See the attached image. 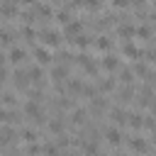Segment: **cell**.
Instances as JSON below:
<instances>
[{
	"mask_svg": "<svg viewBox=\"0 0 156 156\" xmlns=\"http://www.w3.org/2000/svg\"><path fill=\"white\" fill-rule=\"evenodd\" d=\"M127 146H129V151H134V154H139V156H146V154H149V141H146L144 136H132V139L127 141Z\"/></svg>",
	"mask_w": 156,
	"mask_h": 156,
	"instance_id": "6da1fadb",
	"label": "cell"
},
{
	"mask_svg": "<svg viewBox=\"0 0 156 156\" xmlns=\"http://www.w3.org/2000/svg\"><path fill=\"white\" fill-rule=\"evenodd\" d=\"M22 112H24L27 117L37 119V122H39V119L44 117V112H41V107H39V102H37V100H27V102L22 105Z\"/></svg>",
	"mask_w": 156,
	"mask_h": 156,
	"instance_id": "7a4b0ae2",
	"label": "cell"
},
{
	"mask_svg": "<svg viewBox=\"0 0 156 156\" xmlns=\"http://www.w3.org/2000/svg\"><path fill=\"white\" fill-rule=\"evenodd\" d=\"M76 61L80 63V68H83V71H85L88 76L98 73V61H93V58H90L88 54H78V56H76Z\"/></svg>",
	"mask_w": 156,
	"mask_h": 156,
	"instance_id": "3957f363",
	"label": "cell"
},
{
	"mask_svg": "<svg viewBox=\"0 0 156 156\" xmlns=\"http://www.w3.org/2000/svg\"><path fill=\"white\" fill-rule=\"evenodd\" d=\"M37 37H41L46 46H58V44H61V34H58V32H54V29H41Z\"/></svg>",
	"mask_w": 156,
	"mask_h": 156,
	"instance_id": "277c9868",
	"label": "cell"
},
{
	"mask_svg": "<svg viewBox=\"0 0 156 156\" xmlns=\"http://www.w3.org/2000/svg\"><path fill=\"white\" fill-rule=\"evenodd\" d=\"M80 32H83V22H78V20H71V22H66V24H63V37L76 39Z\"/></svg>",
	"mask_w": 156,
	"mask_h": 156,
	"instance_id": "5b68a950",
	"label": "cell"
},
{
	"mask_svg": "<svg viewBox=\"0 0 156 156\" xmlns=\"http://www.w3.org/2000/svg\"><path fill=\"white\" fill-rule=\"evenodd\" d=\"M122 54H124V56H129V58H141V56H144V51H141V49H139L134 41H124Z\"/></svg>",
	"mask_w": 156,
	"mask_h": 156,
	"instance_id": "8992f818",
	"label": "cell"
},
{
	"mask_svg": "<svg viewBox=\"0 0 156 156\" xmlns=\"http://www.w3.org/2000/svg\"><path fill=\"white\" fill-rule=\"evenodd\" d=\"M12 78H15V88H17V90H27L29 78H27V71H24V68L15 71V73H12Z\"/></svg>",
	"mask_w": 156,
	"mask_h": 156,
	"instance_id": "52a82bcc",
	"label": "cell"
},
{
	"mask_svg": "<svg viewBox=\"0 0 156 156\" xmlns=\"http://www.w3.org/2000/svg\"><path fill=\"white\" fill-rule=\"evenodd\" d=\"M105 139H107V144H112V146H119V144H122V132H119L117 127H110V129L105 132Z\"/></svg>",
	"mask_w": 156,
	"mask_h": 156,
	"instance_id": "ba28073f",
	"label": "cell"
},
{
	"mask_svg": "<svg viewBox=\"0 0 156 156\" xmlns=\"http://www.w3.org/2000/svg\"><path fill=\"white\" fill-rule=\"evenodd\" d=\"M24 58H27V51H24V49H20V46H12V49H10V63L20 66Z\"/></svg>",
	"mask_w": 156,
	"mask_h": 156,
	"instance_id": "9c48e42d",
	"label": "cell"
},
{
	"mask_svg": "<svg viewBox=\"0 0 156 156\" xmlns=\"http://www.w3.org/2000/svg\"><path fill=\"white\" fill-rule=\"evenodd\" d=\"M32 56H34V61H37V63H39V66H46V63H49V61H51V56H49V51H46V49H44V46H37V49H34V54H32Z\"/></svg>",
	"mask_w": 156,
	"mask_h": 156,
	"instance_id": "30bf717a",
	"label": "cell"
},
{
	"mask_svg": "<svg viewBox=\"0 0 156 156\" xmlns=\"http://www.w3.org/2000/svg\"><path fill=\"white\" fill-rule=\"evenodd\" d=\"M100 66H102L105 71H110V73H112V71H117V68H119V58H117V56H112V54H107V56L100 61Z\"/></svg>",
	"mask_w": 156,
	"mask_h": 156,
	"instance_id": "8fae6325",
	"label": "cell"
},
{
	"mask_svg": "<svg viewBox=\"0 0 156 156\" xmlns=\"http://www.w3.org/2000/svg\"><path fill=\"white\" fill-rule=\"evenodd\" d=\"M127 124H129L132 129H141V127H144V115H139V112H127Z\"/></svg>",
	"mask_w": 156,
	"mask_h": 156,
	"instance_id": "7c38bea8",
	"label": "cell"
},
{
	"mask_svg": "<svg viewBox=\"0 0 156 156\" xmlns=\"http://www.w3.org/2000/svg\"><path fill=\"white\" fill-rule=\"evenodd\" d=\"M110 119H112L115 124H127V112H124V107H115V110H110Z\"/></svg>",
	"mask_w": 156,
	"mask_h": 156,
	"instance_id": "4fadbf2b",
	"label": "cell"
},
{
	"mask_svg": "<svg viewBox=\"0 0 156 156\" xmlns=\"http://www.w3.org/2000/svg\"><path fill=\"white\" fill-rule=\"evenodd\" d=\"M66 76H68V68L61 63V66H54L51 68V78L56 80V83H61V80H66Z\"/></svg>",
	"mask_w": 156,
	"mask_h": 156,
	"instance_id": "5bb4252c",
	"label": "cell"
},
{
	"mask_svg": "<svg viewBox=\"0 0 156 156\" xmlns=\"http://www.w3.org/2000/svg\"><path fill=\"white\" fill-rule=\"evenodd\" d=\"M90 110L98 112V115L105 112V110H107V100H105V98H90Z\"/></svg>",
	"mask_w": 156,
	"mask_h": 156,
	"instance_id": "9a60e30c",
	"label": "cell"
},
{
	"mask_svg": "<svg viewBox=\"0 0 156 156\" xmlns=\"http://www.w3.org/2000/svg\"><path fill=\"white\" fill-rule=\"evenodd\" d=\"M63 127H66V124H63L61 117H51V119H49V132H51V134H61Z\"/></svg>",
	"mask_w": 156,
	"mask_h": 156,
	"instance_id": "2e32d148",
	"label": "cell"
},
{
	"mask_svg": "<svg viewBox=\"0 0 156 156\" xmlns=\"http://www.w3.org/2000/svg\"><path fill=\"white\" fill-rule=\"evenodd\" d=\"M115 85H117L115 78H105V80L98 83V93H110V90H115Z\"/></svg>",
	"mask_w": 156,
	"mask_h": 156,
	"instance_id": "e0dca14e",
	"label": "cell"
},
{
	"mask_svg": "<svg viewBox=\"0 0 156 156\" xmlns=\"http://www.w3.org/2000/svg\"><path fill=\"white\" fill-rule=\"evenodd\" d=\"M134 29H136V27H132V24H119L117 32H119V37H122L124 41H129V39L134 37Z\"/></svg>",
	"mask_w": 156,
	"mask_h": 156,
	"instance_id": "ac0fdd59",
	"label": "cell"
},
{
	"mask_svg": "<svg viewBox=\"0 0 156 156\" xmlns=\"http://www.w3.org/2000/svg\"><path fill=\"white\" fill-rule=\"evenodd\" d=\"M95 49H100V51H110V49H112L110 37H105V34H102V37H98V39H95Z\"/></svg>",
	"mask_w": 156,
	"mask_h": 156,
	"instance_id": "d6986e66",
	"label": "cell"
},
{
	"mask_svg": "<svg viewBox=\"0 0 156 156\" xmlns=\"http://www.w3.org/2000/svg\"><path fill=\"white\" fill-rule=\"evenodd\" d=\"M20 136H22V139H24V141H27V144H34V141H37V139H39V136H37V132H34V129H22V132H20Z\"/></svg>",
	"mask_w": 156,
	"mask_h": 156,
	"instance_id": "ffe728a7",
	"label": "cell"
},
{
	"mask_svg": "<svg viewBox=\"0 0 156 156\" xmlns=\"http://www.w3.org/2000/svg\"><path fill=\"white\" fill-rule=\"evenodd\" d=\"M56 20H58L61 24H66V22L73 20V15H71V10H58V12H56Z\"/></svg>",
	"mask_w": 156,
	"mask_h": 156,
	"instance_id": "44dd1931",
	"label": "cell"
},
{
	"mask_svg": "<svg viewBox=\"0 0 156 156\" xmlns=\"http://www.w3.org/2000/svg\"><path fill=\"white\" fill-rule=\"evenodd\" d=\"M68 90L80 95V93H83V80H76V78H71V80H68Z\"/></svg>",
	"mask_w": 156,
	"mask_h": 156,
	"instance_id": "7402d4cb",
	"label": "cell"
},
{
	"mask_svg": "<svg viewBox=\"0 0 156 156\" xmlns=\"http://www.w3.org/2000/svg\"><path fill=\"white\" fill-rule=\"evenodd\" d=\"M71 122H73V124H83V122H85V110H73Z\"/></svg>",
	"mask_w": 156,
	"mask_h": 156,
	"instance_id": "603a6c76",
	"label": "cell"
},
{
	"mask_svg": "<svg viewBox=\"0 0 156 156\" xmlns=\"http://www.w3.org/2000/svg\"><path fill=\"white\" fill-rule=\"evenodd\" d=\"M12 134H15V132H12L10 127H2V129H0V141H2V144H10V141H12Z\"/></svg>",
	"mask_w": 156,
	"mask_h": 156,
	"instance_id": "cb8c5ba5",
	"label": "cell"
},
{
	"mask_svg": "<svg viewBox=\"0 0 156 156\" xmlns=\"http://www.w3.org/2000/svg\"><path fill=\"white\" fill-rule=\"evenodd\" d=\"M71 41H73L76 46H80V49H85V46H90V39H88L85 34H78V37H76V39H71Z\"/></svg>",
	"mask_w": 156,
	"mask_h": 156,
	"instance_id": "d4e9b609",
	"label": "cell"
},
{
	"mask_svg": "<svg viewBox=\"0 0 156 156\" xmlns=\"http://www.w3.org/2000/svg\"><path fill=\"white\" fill-rule=\"evenodd\" d=\"M0 100H2V105H5V107H12V105L17 102V100H15V93H2V95H0Z\"/></svg>",
	"mask_w": 156,
	"mask_h": 156,
	"instance_id": "484cf974",
	"label": "cell"
},
{
	"mask_svg": "<svg viewBox=\"0 0 156 156\" xmlns=\"http://www.w3.org/2000/svg\"><path fill=\"white\" fill-rule=\"evenodd\" d=\"M83 151H85V156H98V144L85 141V144H83Z\"/></svg>",
	"mask_w": 156,
	"mask_h": 156,
	"instance_id": "4316f807",
	"label": "cell"
},
{
	"mask_svg": "<svg viewBox=\"0 0 156 156\" xmlns=\"http://www.w3.org/2000/svg\"><path fill=\"white\" fill-rule=\"evenodd\" d=\"M0 44H2V46H10V44H12V32L0 29Z\"/></svg>",
	"mask_w": 156,
	"mask_h": 156,
	"instance_id": "83f0119b",
	"label": "cell"
},
{
	"mask_svg": "<svg viewBox=\"0 0 156 156\" xmlns=\"http://www.w3.org/2000/svg\"><path fill=\"white\" fill-rule=\"evenodd\" d=\"M5 80H7V68L0 66V83H5Z\"/></svg>",
	"mask_w": 156,
	"mask_h": 156,
	"instance_id": "f1b7e54d",
	"label": "cell"
},
{
	"mask_svg": "<svg viewBox=\"0 0 156 156\" xmlns=\"http://www.w3.org/2000/svg\"><path fill=\"white\" fill-rule=\"evenodd\" d=\"M112 5H115V7H127L129 0H112Z\"/></svg>",
	"mask_w": 156,
	"mask_h": 156,
	"instance_id": "f546056e",
	"label": "cell"
},
{
	"mask_svg": "<svg viewBox=\"0 0 156 156\" xmlns=\"http://www.w3.org/2000/svg\"><path fill=\"white\" fill-rule=\"evenodd\" d=\"M2 63H5V56H2V54H0V66H2Z\"/></svg>",
	"mask_w": 156,
	"mask_h": 156,
	"instance_id": "4dcf8cb0",
	"label": "cell"
}]
</instances>
